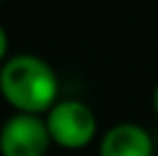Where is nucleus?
<instances>
[{
    "mask_svg": "<svg viewBox=\"0 0 158 156\" xmlns=\"http://www.w3.org/2000/svg\"><path fill=\"white\" fill-rule=\"evenodd\" d=\"M0 94L16 112H48L57 103L60 80L46 60L21 53L2 62Z\"/></svg>",
    "mask_w": 158,
    "mask_h": 156,
    "instance_id": "f257e3e1",
    "label": "nucleus"
},
{
    "mask_svg": "<svg viewBox=\"0 0 158 156\" xmlns=\"http://www.w3.org/2000/svg\"><path fill=\"white\" fill-rule=\"evenodd\" d=\"M51 142L46 120L35 112H16L0 129V156H46Z\"/></svg>",
    "mask_w": 158,
    "mask_h": 156,
    "instance_id": "7ed1b4c3",
    "label": "nucleus"
},
{
    "mask_svg": "<svg viewBox=\"0 0 158 156\" xmlns=\"http://www.w3.org/2000/svg\"><path fill=\"white\" fill-rule=\"evenodd\" d=\"M7 51H9V37H7V32H5V28L0 25V62H5Z\"/></svg>",
    "mask_w": 158,
    "mask_h": 156,
    "instance_id": "39448f33",
    "label": "nucleus"
},
{
    "mask_svg": "<svg viewBox=\"0 0 158 156\" xmlns=\"http://www.w3.org/2000/svg\"><path fill=\"white\" fill-rule=\"evenodd\" d=\"M53 142L64 149H83L96 136V117L87 103L78 99L57 101L46 115Z\"/></svg>",
    "mask_w": 158,
    "mask_h": 156,
    "instance_id": "f03ea898",
    "label": "nucleus"
},
{
    "mask_svg": "<svg viewBox=\"0 0 158 156\" xmlns=\"http://www.w3.org/2000/svg\"><path fill=\"white\" fill-rule=\"evenodd\" d=\"M0 2H2V0H0Z\"/></svg>",
    "mask_w": 158,
    "mask_h": 156,
    "instance_id": "0eeeda50",
    "label": "nucleus"
},
{
    "mask_svg": "<svg viewBox=\"0 0 158 156\" xmlns=\"http://www.w3.org/2000/svg\"><path fill=\"white\" fill-rule=\"evenodd\" d=\"M99 156H154V140L140 124H115L103 133Z\"/></svg>",
    "mask_w": 158,
    "mask_h": 156,
    "instance_id": "20e7f679",
    "label": "nucleus"
},
{
    "mask_svg": "<svg viewBox=\"0 0 158 156\" xmlns=\"http://www.w3.org/2000/svg\"><path fill=\"white\" fill-rule=\"evenodd\" d=\"M154 110H156V115H158V85H156V90H154Z\"/></svg>",
    "mask_w": 158,
    "mask_h": 156,
    "instance_id": "423d86ee",
    "label": "nucleus"
}]
</instances>
